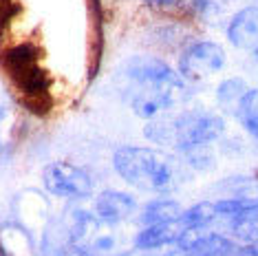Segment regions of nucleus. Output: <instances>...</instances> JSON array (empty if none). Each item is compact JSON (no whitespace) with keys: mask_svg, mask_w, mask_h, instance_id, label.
<instances>
[{"mask_svg":"<svg viewBox=\"0 0 258 256\" xmlns=\"http://www.w3.org/2000/svg\"><path fill=\"white\" fill-rule=\"evenodd\" d=\"M124 95L137 117L155 119L185 97V80L159 57H131L124 69Z\"/></svg>","mask_w":258,"mask_h":256,"instance_id":"1","label":"nucleus"},{"mask_svg":"<svg viewBox=\"0 0 258 256\" xmlns=\"http://www.w3.org/2000/svg\"><path fill=\"white\" fill-rule=\"evenodd\" d=\"M225 133V121L208 110H185L172 117H155L144 128V135L161 148L190 153L210 146Z\"/></svg>","mask_w":258,"mask_h":256,"instance_id":"2","label":"nucleus"},{"mask_svg":"<svg viewBox=\"0 0 258 256\" xmlns=\"http://www.w3.org/2000/svg\"><path fill=\"white\" fill-rule=\"evenodd\" d=\"M113 166L126 183L146 192H170L181 181V166L163 150L146 146H119Z\"/></svg>","mask_w":258,"mask_h":256,"instance_id":"3","label":"nucleus"},{"mask_svg":"<svg viewBox=\"0 0 258 256\" xmlns=\"http://www.w3.org/2000/svg\"><path fill=\"white\" fill-rule=\"evenodd\" d=\"M3 67L9 73L11 82L18 86L29 108L44 113L51 106L49 100V78L38 64V53L31 44H18L5 51Z\"/></svg>","mask_w":258,"mask_h":256,"instance_id":"4","label":"nucleus"},{"mask_svg":"<svg viewBox=\"0 0 258 256\" xmlns=\"http://www.w3.org/2000/svg\"><path fill=\"white\" fill-rule=\"evenodd\" d=\"M227 57L221 44L212 40H199L185 46L179 55V75L185 82H203L214 73L223 71Z\"/></svg>","mask_w":258,"mask_h":256,"instance_id":"5","label":"nucleus"},{"mask_svg":"<svg viewBox=\"0 0 258 256\" xmlns=\"http://www.w3.org/2000/svg\"><path fill=\"white\" fill-rule=\"evenodd\" d=\"M44 190L62 199H89L93 195V177L84 168L69 164V161H53L42 170Z\"/></svg>","mask_w":258,"mask_h":256,"instance_id":"6","label":"nucleus"},{"mask_svg":"<svg viewBox=\"0 0 258 256\" xmlns=\"http://www.w3.org/2000/svg\"><path fill=\"white\" fill-rule=\"evenodd\" d=\"M187 232V225L183 223L181 214L177 219L161 221V223H152L135 236V247L139 249H159L168 245H179L181 236Z\"/></svg>","mask_w":258,"mask_h":256,"instance_id":"7","label":"nucleus"},{"mask_svg":"<svg viewBox=\"0 0 258 256\" xmlns=\"http://www.w3.org/2000/svg\"><path fill=\"white\" fill-rule=\"evenodd\" d=\"M227 40L240 51H258V5L243 7L227 25Z\"/></svg>","mask_w":258,"mask_h":256,"instance_id":"8","label":"nucleus"},{"mask_svg":"<svg viewBox=\"0 0 258 256\" xmlns=\"http://www.w3.org/2000/svg\"><path fill=\"white\" fill-rule=\"evenodd\" d=\"M137 210V203L131 195L119 190H104L95 201V217H99L106 223H119V221L128 219Z\"/></svg>","mask_w":258,"mask_h":256,"instance_id":"9","label":"nucleus"},{"mask_svg":"<svg viewBox=\"0 0 258 256\" xmlns=\"http://www.w3.org/2000/svg\"><path fill=\"white\" fill-rule=\"evenodd\" d=\"M245 247L221 234H201L183 249V256H243Z\"/></svg>","mask_w":258,"mask_h":256,"instance_id":"10","label":"nucleus"},{"mask_svg":"<svg viewBox=\"0 0 258 256\" xmlns=\"http://www.w3.org/2000/svg\"><path fill=\"white\" fill-rule=\"evenodd\" d=\"M247 91H249V86L245 80H240V78L223 80L219 84V89H216V102H219L221 110H225V113H230V115H236L238 104Z\"/></svg>","mask_w":258,"mask_h":256,"instance_id":"11","label":"nucleus"},{"mask_svg":"<svg viewBox=\"0 0 258 256\" xmlns=\"http://www.w3.org/2000/svg\"><path fill=\"white\" fill-rule=\"evenodd\" d=\"M230 230L234 236H238L240 241L256 245L258 243V203L249 206L247 210L230 219Z\"/></svg>","mask_w":258,"mask_h":256,"instance_id":"12","label":"nucleus"},{"mask_svg":"<svg viewBox=\"0 0 258 256\" xmlns=\"http://www.w3.org/2000/svg\"><path fill=\"white\" fill-rule=\"evenodd\" d=\"M146 7L161 14H177V16H195L208 7V0H144Z\"/></svg>","mask_w":258,"mask_h":256,"instance_id":"13","label":"nucleus"},{"mask_svg":"<svg viewBox=\"0 0 258 256\" xmlns=\"http://www.w3.org/2000/svg\"><path fill=\"white\" fill-rule=\"evenodd\" d=\"M240 126L249 133L254 139H258V89H249L245 97L238 104V110L234 115Z\"/></svg>","mask_w":258,"mask_h":256,"instance_id":"14","label":"nucleus"},{"mask_svg":"<svg viewBox=\"0 0 258 256\" xmlns=\"http://www.w3.org/2000/svg\"><path fill=\"white\" fill-rule=\"evenodd\" d=\"M181 219H183V223L187 225V230H203L219 219L216 203L214 201H201V203H197V206H192V208H187V210L181 212Z\"/></svg>","mask_w":258,"mask_h":256,"instance_id":"15","label":"nucleus"},{"mask_svg":"<svg viewBox=\"0 0 258 256\" xmlns=\"http://www.w3.org/2000/svg\"><path fill=\"white\" fill-rule=\"evenodd\" d=\"M181 212H183V210H181V206L177 201L157 199V201H150L148 206L144 208L142 219H139V221H142L144 225H152V223H161V221L177 219Z\"/></svg>","mask_w":258,"mask_h":256,"instance_id":"16","label":"nucleus"},{"mask_svg":"<svg viewBox=\"0 0 258 256\" xmlns=\"http://www.w3.org/2000/svg\"><path fill=\"white\" fill-rule=\"evenodd\" d=\"M9 126H11V110L5 102H0V150L7 148Z\"/></svg>","mask_w":258,"mask_h":256,"instance_id":"17","label":"nucleus"},{"mask_svg":"<svg viewBox=\"0 0 258 256\" xmlns=\"http://www.w3.org/2000/svg\"><path fill=\"white\" fill-rule=\"evenodd\" d=\"M254 55H256V57H258V51H256V53H254Z\"/></svg>","mask_w":258,"mask_h":256,"instance_id":"18","label":"nucleus"}]
</instances>
